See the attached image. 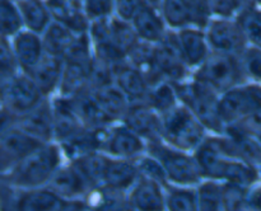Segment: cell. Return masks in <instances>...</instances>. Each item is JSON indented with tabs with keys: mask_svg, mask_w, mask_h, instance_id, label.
I'll list each match as a JSON object with an SVG mask.
<instances>
[{
	"mask_svg": "<svg viewBox=\"0 0 261 211\" xmlns=\"http://www.w3.org/2000/svg\"><path fill=\"white\" fill-rule=\"evenodd\" d=\"M139 177L140 173L135 162L112 158L105 174L103 185L120 191H126L135 185Z\"/></svg>",
	"mask_w": 261,
	"mask_h": 211,
	"instance_id": "26",
	"label": "cell"
},
{
	"mask_svg": "<svg viewBox=\"0 0 261 211\" xmlns=\"http://www.w3.org/2000/svg\"><path fill=\"white\" fill-rule=\"evenodd\" d=\"M137 32L140 40L149 43H158L165 38L166 33V22L160 12V8L154 5L147 4L137 13L133 20L130 22Z\"/></svg>",
	"mask_w": 261,
	"mask_h": 211,
	"instance_id": "22",
	"label": "cell"
},
{
	"mask_svg": "<svg viewBox=\"0 0 261 211\" xmlns=\"http://www.w3.org/2000/svg\"><path fill=\"white\" fill-rule=\"evenodd\" d=\"M233 126L240 129L241 131L246 132V134L252 135V136H261V108L256 109V111L251 112L250 114L245 116L240 121L234 122Z\"/></svg>",
	"mask_w": 261,
	"mask_h": 211,
	"instance_id": "44",
	"label": "cell"
},
{
	"mask_svg": "<svg viewBox=\"0 0 261 211\" xmlns=\"http://www.w3.org/2000/svg\"><path fill=\"white\" fill-rule=\"evenodd\" d=\"M54 137L64 142L86 127L78 116L71 97L60 96L53 103Z\"/></svg>",
	"mask_w": 261,
	"mask_h": 211,
	"instance_id": "17",
	"label": "cell"
},
{
	"mask_svg": "<svg viewBox=\"0 0 261 211\" xmlns=\"http://www.w3.org/2000/svg\"><path fill=\"white\" fill-rule=\"evenodd\" d=\"M82 5L88 19L96 20L114 14L115 0H82Z\"/></svg>",
	"mask_w": 261,
	"mask_h": 211,
	"instance_id": "40",
	"label": "cell"
},
{
	"mask_svg": "<svg viewBox=\"0 0 261 211\" xmlns=\"http://www.w3.org/2000/svg\"><path fill=\"white\" fill-rule=\"evenodd\" d=\"M208 5L212 17L232 18L239 12L234 0H208Z\"/></svg>",
	"mask_w": 261,
	"mask_h": 211,
	"instance_id": "45",
	"label": "cell"
},
{
	"mask_svg": "<svg viewBox=\"0 0 261 211\" xmlns=\"http://www.w3.org/2000/svg\"><path fill=\"white\" fill-rule=\"evenodd\" d=\"M188 68L181 53L176 33H166L165 38L155 43L153 71L149 79L150 86L163 80L171 83L182 81Z\"/></svg>",
	"mask_w": 261,
	"mask_h": 211,
	"instance_id": "8",
	"label": "cell"
},
{
	"mask_svg": "<svg viewBox=\"0 0 261 211\" xmlns=\"http://www.w3.org/2000/svg\"><path fill=\"white\" fill-rule=\"evenodd\" d=\"M205 127L185 106L176 104L162 114V140L176 149L196 150L205 140Z\"/></svg>",
	"mask_w": 261,
	"mask_h": 211,
	"instance_id": "4",
	"label": "cell"
},
{
	"mask_svg": "<svg viewBox=\"0 0 261 211\" xmlns=\"http://www.w3.org/2000/svg\"><path fill=\"white\" fill-rule=\"evenodd\" d=\"M79 2H82V0H79Z\"/></svg>",
	"mask_w": 261,
	"mask_h": 211,
	"instance_id": "54",
	"label": "cell"
},
{
	"mask_svg": "<svg viewBox=\"0 0 261 211\" xmlns=\"http://www.w3.org/2000/svg\"><path fill=\"white\" fill-rule=\"evenodd\" d=\"M13 51L17 58L18 68L28 74L45 53L42 38L32 31H20L13 37Z\"/></svg>",
	"mask_w": 261,
	"mask_h": 211,
	"instance_id": "18",
	"label": "cell"
},
{
	"mask_svg": "<svg viewBox=\"0 0 261 211\" xmlns=\"http://www.w3.org/2000/svg\"><path fill=\"white\" fill-rule=\"evenodd\" d=\"M246 206L261 210V187L251 191V192H247Z\"/></svg>",
	"mask_w": 261,
	"mask_h": 211,
	"instance_id": "48",
	"label": "cell"
},
{
	"mask_svg": "<svg viewBox=\"0 0 261 211\" xmlns=\"http://www.w3.org/2000/svg\"><path fill=\"white\" fill-rule=\"evenodd\" d=\"M12 207L23 211H58L79 210L87 206L86 202H81L79 200H65L48 187H37L19 193L13 200Z\"/></svg>",
	"mask_w": 261,
	"mask_h": 211,
	"instance_id": "11",
	"label": "cell"
},
{
	"mask_svg": "<svg viewBox=\"0 0 261 211\" xmlns=\"http://www.w3.org/2000/svg\"><path fill=\"white\" fill-rule=\"evenodd\" d=\"M259 139H260V142H261V136H260V137H259Z\"/></svg>",
	"mask_w": 261,
	"mask_h": 211,
	"instance_id": "53",
	"label": "cell"
},
{
	"mask_svg": "<svg viewBox=\"0 0 261 211\" xmlns=\"http://www.w3.org/2000/svg\"><path fill=\"white\" fill-rule=\"evenodd\" d=\"M61 165V150L56 145L45 142L20 160L3 177L12 187L37 188L46 186Z\"/></svg>",
	"mask_w": 261,
	"mask_h": 211,
	"instance_id": "2",
	"label": "cell"
},
{
	"mask_svg": "<svg viewBox=\"0 0 261 211\" xmlns=\"http://www.w3.org/2000/svg\"><path fill=\"white\" fill-rule=\"evenodd\" d=\"M63 70L64 57L45 51L41 60L36 64L35 68L28 73V75L32 78L40 91L45 96H48L60 85Z\"/></svg>",
	"mask_w": 261,
	"mask_h": 211,
	"instance_id": "23",
	"label": "cell"
},
{
	"mask_svg": "<svg viewBox=\"0 0 261 211\" xmlns=\"http://www.w3.org/2000/svg\"><path fill=\"white\" fill-rule=\"evenodd\" d=\"M93 57L89 60L64 58V70L61 76V96L74 97L81 92L89 89V71Z\"/></svg>",
	"mask_w": 261,
	"mask_h": 211,
	"instance_id": "24",
	"label": "cell"
},
{
	"mask_svg": "<svg viewBox=\"0 0 261 211\" xmlns=\"http://www.w3.org/2000/svg\"><path fill=\"white\" fill-rule=\"evenodd\" d=\"M177 98L185 104L204 127L216 134H224L226 125L219 113V97L216 91L194 79L190 83H173Z\"/></svg>",
	"mask_w": 261,
	"mask_h": 211,
	"instance_id": "3",
	"label": "cell"
},
{
	"mask_svg": "<svg viewBox=\"0 0 261 211\" xmlns=\"http://www.w3.org/2000/svg\"><path fill=\"white\" fill-rule=\"evenodd\" d=\"M234 19L241 27L247 42L261 47V12L255 7L245 8L236 13Z\"/></svg>",
	"mask_w": 261,
	"mask_h": 211,
	"instance_id": "34",
	"label": "cell"
},
{
	"mask_svg": "<svg viewBox=\"0 0 261 211\" xmlns=\"http://www.w3.org/2000/svg\"><path fill=\"white\" fill-rule=\"evenodd\" d=\"M166 206L172 211H194L198 210V196L189 188H170L166 195Z\"/></svg>",
	"mask_w": 261,
	"mask_h": 211,
	"instance_id": "37",
	"label": "cell"
},
{
	"mask_svg": "<svg viewBox=\"0 0 261 211\" xmlns=\"http://www.w3.org/2000/svg\"><path fill=\"white\" fill-rule=\"evenodd\" d=\"M196 196L200 210H223V185H219L214 180L201 183L196 191Z\"/></svg>",
	"mask_w": 261,
	"mask_h": 211,
	"instance_id": "36",
	"label": "cell"
},
{
	"mask_svg": "<svg viewBox=\"0 0 261 211\" xmlns=\"http://www.w3.org/2000/svg\"><path fill=\"white\" fill-rule=\"evenodd\" d=\"M241 63L244 66L245 74L261 80V47L246 48L241 55Z\"/></svg>",
	"mask_w": 261,
	"mask_h": 211,
	"instance_id": "41",
	"label": "cell"
},
{
	"mask_svg": "<svg viewBox=\"0 0 261 211\" xmlns=\"http://www.w3.org/2000/svg\"><path fill=\"white\" fill-rule=\"evenodd\" d=\"M135 164L139 169L140 175L155 180L163 187H170V180H168L167 174H166L162 164L157 158H154L153 155H149V157L140 155V157L135 158Z\"/></svg>",
	"mask_w": 261,
	"mask_h": 211,
	"instance_id": "38",
	"label": "cell"
},
{
	"mask_svg": "<svg viewBox=\"0 0 261 211\" xmlns=\"http://www.w3.org/2000/svg\"><path fill=\"white\" fill-rule=\"evenodd\" d=\"M205 35L213 51L241 56L246 50L247 40L236 19L214 18L208 22Z\"/></svg>",
	"mask_w": 261,
	"mask_h": 211,
	"instance_id": "10",
	"label": "cell"
},
{
	"mask_svg": "<svg viewBox=\"0 0 261 211\" xmlns=\"http://www.w3.org/2000/svg\"><path fill=\"white\" fill-rule=\"evenodd\" d=\"M145 4V0H115L114 13L120 19L132 22L133 18Z\"/></svg>",
	"mask_w": 261,
	"mask_h": 211,
	"instance_id": "43",
	"label": "cell"
},
{
	"mask_svg": "<svg viewBox=\"0 0 261 211\" xmlns=\"http://www.w3.org/2000/svg\"><path fill=\"white\" fill-rule=\"evenodd\" d=\"M86 206L96 210H124L130 207L129 198L124 197V191L105 185L88 191L86 195Z\"/></svg>",
	"mask_w": 261,
	"mask_h": 211,
	"instance_id": "29",
	"label": "cell"
},
{
	"mask_svg": "<svg viewBox=\"0 0 261 211\" xmlns=\"http://www.w3.org/2000/svg\"><path fill=\"white\" fill-rule=\"evenodd\" d=\"M53 20L70 28L75 33L88 32L91 20L79 0H46Z\"/></svg>",
	"mask_w": 261,
	"mask_h": 211,
	"instance_id": "21",
	"label": "cell"
},
{
	"mask_svg": "<svg viewBox=\"0 0 261 211\" xmlns=\"http://www.w3.org/2000/svg\"><path fill=\"white\" fill-rule=\"evenodd\" d=\"M148 150L150 155L160 160L170 182L178 186H193L203 178L195 155L191 157L162 140L149 142Z\"/></svg>",
	"mask_w": 261,
	"mask_h": 211,
	"instance_id": "6",
	"label": "cell"
},
{
	"mask_svg": "<svg viewBox=\"0 0 261 211\" xmlns=\"http://www.w3.org/2000/svg\"><path fill=\"white\" fill-rule=\"evenodd\" d=\"M163 186L150 178L140 175L132 187L129 196L130 207L143 211H157L166 207V195Z\"/></svg>",
	"mask_w": 261,
	"mask_h": 211,
	"instance_id": "20",
	"label": "cell"
},
{
	"mask_svg": "<svg viewBox=\"0 0 261 211\" xmlns=\"http://www.w3.org/2000/svg\"><path fill=\"white\" fill-rule=\"evenodd\" d=\"M17 7L19 9L23 24L25 28L36 33H43L53 22V15L46 2L42 0H18Z\"/></svg>",
	"mask_w": 261,
	"mask_h": 211,
	"instance_id": "28",
	"label": "cell"
},
{
	"mask_svg": "<svg viewBox=\"0 0 261 211\" xmlns=\"http://www.w3.org/2000/svg\"><path fill=\"white\" fill-rule=\"evenodd\" d=\"M12 2H18V0H12Z\"/></svg>",
	"mask_w": 261,
	"mask_h": 211,
	"instance_id": "52",
	"label": "cell"
},
{
	"mask_svg": "<svg viewBox=\"0 0 261 211\" xmlns=\"http://www.w3.org/2000/svg\"><path fill=\"white\" fill-rule=\"evenodd\" d=\"M122 121L135 134L149 142L162 140V114L145 101L130 103Z\"/></svg>",
	"mask_w": 261,
	"mask_h": 211,
	"instance_id": "12",
	"label": "cell"
},
{
	"mask_svg": "<svg viewBox=\"0 0 261 211\" xmlns=\"http://www.w3.org/2000/svg\"><path fill=\"white\" fill-rule=\"evenodd\" d=\"M244 74L241 56L212 50L204 63L198 66L194 79L222 94L240 85Z\"/></svg>",
	"mask_w": 261,
	"mask_h": 211,
	"instance_id": "5",
	"label": "cell"
},
{
	"mask_svg": "<svg viewBox=\"0 0 261 211\" xmlns=\"http://www.w3.org/2000/svg\"><path fill=\"white\" fill-rule=\"evenodd\" d=\"M46 98L28 74H14L0 81V107L19 117Z\"/></svg>",
	"mask_w": 261,
	"mask_h": 211,
	"instance_id": "7",
	"label": "cell"
},
{
	"mask_svg": "<svg viewBox=\"0 0 261 211\" xmlns=\"http://www.w3.org/2000/svg\"><path fill=\"white\" fill-rule=\"evenodd\" d=\"M160 12L166 24L172 29L198 27L195 15L185 0H162Z\"/></svg>",
	"mask_w": 261,
	"mask_h": 211,
	"instance_id": "32",
	"label": "cell"
},
{
	"mask_svg": "<svg viewBox=\"0 0 261 211\" xmlns=\"http://www.w3.org/2000/svg\"><path fill=\"white\" fill-rule=\"evenodd\" d=\"M15 125L35 139L42 142H50L54 137L53 104L45 98L35 108L17 117Z\"/></svg>",
	"mask_w": 261,
	"mask_h": 211,
	"instance_id": "14",
	"label": "cell"
},
{
	"mask_svg": "<svg viewBox=\"0 0 261 211\" xmlns=\"http://www.w3.org/2000/svg\"><path fill=\"white\" fill-rule=\"evenodd\" d=\"M177 93H176L173 83L163 80L150 86L149 94L145 102L152 106L158 113L165 114L177 104Z\"/></svg>",
	"mask_w": 261,
	"mask_h": 211,
	"instance_id": "33",
	"label": "cell"
},
{
	"mask_svg": "<svg viewBox=\"0 0 261 211\" xmlns=\"http://www.w3.org/2000/svg\"><path fill=\"white\" fill-rule=\"evenodd\" d=\"M181 53L189 68H198L204 63L209 52V42L200 27H188L176 33Z\"/></svg>",
	"mask_w": 261,
	"mask_h": 211,
	"instance_id": "19",
	"label": "cell"
},
{
	"mask_svg": "<svg viewBox=\"0 0 261 211\" xmlns=\"http://www.w3.org/2000/svg\"><path fill=\"white\" fill-rule=\"evenodd\" d=\"M0 69L7 78L17 74L18 64L13 46L9 45L7 38L0 37Z\"/></svg>",
	"mask_w": 261,
	"mask_h": 211,
	"instance_id": "42",
	"label": "cell"
},
{
	"mask_svg": "<svg viewBox=\"0 0 261 211\" xmlns=\"http://www.w3.org/2000/svg\"><path fill=\"white\" fill-rule=\"evenodd\" d=\"M195 158L205 178L250 187L257 179L254 165L234 159L217 145L214 137H205L195 150Z\"/></svg>",
	"mask_w": 261,
	"mask_h": 211,
	"instance_id": "1",
	"label": "cell"
},
{
	"mask_svg": "<svg viewBox=\"0 0 261 211\" xmlns=\"http://www.w3.org/2000/svg\"><path fill=\"white\" fill-rule=\"evenodd\" d=\"M71 99H73L76 113L81 117L84 126L94 129V127L109 126L112 122V119L105 113L97 99L94 98L91 89L81 92L76 96L71 97Z\"/></svg>",
	"mask_w": 261,
	"mask_h": 211,
	"instance_id": "25",
	"label": "cell"
},
{
	"mask_svg": "<svg viewBox=\"0 0 261 211\" xmlns=\"http://www.w3.org/2000/svg\"><path fill=\"white\" fill-rule=\"evenodd\" d=\"M17 124V116L0 107V137Z\"/></svg>",
	"mask_w": 261,
	"mask_h": 211,
	"instance_id": "47",
	"label": "cell"
},
{
	"mask_svg": "<svg viewBox=\"0 0 261 211\" xmlns=\"http://www.w3.org/2000/svg\"><path fill=\"white\" fill-rule=\"evenodd\" d=\"M185 3L190 7V9L193 10L194 15H195L196 18L198 27L205 28L212 18L208 0H185Z\"/></svg>",
	"mask_w": 261,
	"mask_h": 211,
	"instance_id": "46",
	"label": "cell"
},
{
	"mask_svg": "<svg viewBox=\"0 0 261 211\" xmlns=\"http://www.w3.org/2000/svg\"><path fill=\"white\" fill-rule=\"evenodd\" d=\"M145 2H147V3H149V4H152V5H154V7L160 8V5H161V2H162V0H145Z\"/></svg>",
	"mask_w": 261,
	"mask_h": 211,
	"instance_id": "49",
	"label": "cell"
},
{
	"mask_svg": "<svg viewBox=\"0 0 261 211\" xmlns=\"http://www.w3.org/2000/svg\"><path fill=\"white\" fill-rule=\"evenodd\" d=\"M46 187L65 200H78L88 193L92 186L84 178L81 170L71 163V165L59 167L54 173Z\"/></svg>",
	"mask_w": 261,
	"mask_h": 211,
	"instance_id": "13",
	"label": "cell"
},
{
	"mask_svg": "<svg viewBox=\"0 0 261 211\" xmlns=\"http://www.w3.org/2000/svg\"><path fill=\"white\" fill-rule=\"evenodd\" d=\"M78 35L79 33L73 32L66 25L61 24L56 20H53L43 32V47H45L46 52L64 57L74 43V41L76 40Z\"/></svg>",
	"mask_w": 261,
	"mask_h": 211,
	"instance_id": "31",
	"label": "cell"
},
{
	"mask_svg": "<svg viewBox=\"0 0 261 211\" xmlns=\"http://www.w3.org/2000/svg\"><path fill=\"white\" fill-rule=\"evenodd\" d=\"M115 84L127 97L130 103L147 101L150 84L142 70L124 61L115 66Z\"/></svg>",
	"mask_w": 261,
	"mask_h": 211,
	"instance_id": "15",
	"label": "cell"
},
{
	"mask_svg": "<svg viewBox=\"0 0 261 211\" xmlns=\"http://www.w3.org/2000/svg\"><path fill=\"white\" fill-rule=\"evenodd\" d=\"M255 2H256V4H259V5H261V0H255Z\"/></svg>",
	"mask_w": 261,
	"mask_h": 211,
	"instance_id": "51",
	"label": "cell"
},
{
	"mask_svg": "<svg viewBox=\"0 0 261 211\" xmlns=\"http://www.w3.org/2000/svg\"><path fill=\"white\" fill-rule=\"evenodd\" d=\"M143 140V137L135 134L126 125L111 127L103 150L121 159H135L140 157L145 149Z\"/></svg>",
	"mask_w": 261,
	"mask_h": 211,
	"instance_id": "16",
	"label": "cell"
},
{
	"mask_svg": "<svg viewBox=\"0 0 261 211\" xmlns=\"http://www.w3.org/2000/svg\"><path fill=\"white\" fill-rule=\"evenodd\" d=\"M91 91L101 108L112 121L124 119L125 114L129 109L130 101L116 84L102 86L98 89H91Z\"/></svg>",
	"mask_w": 261,
	"mask_h": 211,
	"instance_id": "27",
	"label": "cell"
},
{
	"mask_svg": "<svg viewBox=\"0 0 261 211\" xmlns=\"http://www.w3.org/2000/svg\"><path fill=\"white\" fill-rule=\"evenodd\" d=\"M261 108V86L236 85L219 97V113L226 125L234 124Z\"/></svg>",
	"mask_w": 261,
	"mask_h": 211,
	"instance_id": "9",
	"label": "cell"
},
{
	"mask_svg": "<svg viewBox=\"0 0 261 211\" xmlns=\"http://www.w3.org/2000/svg\"><path fill=\"white\" fill-rule=\"evenodd\" d=\"M247 188L234 183H223V210H241L246 206Z\"/></svg>",
	"mask_w": 261,
	"mask_h": 211,
	"instance_id": "39",
	"label": "cell"
},
{
	"mask_svg": "<svg viewBox=\"0 0 261 211\" xmlns=\"http://www.w3.org/2000/svg\"><path fill=\"white\" fill-rule=\"evenodd\" d=\"M5 78H7V76L4 75V73H3V70H2V69H0V81H2V80H4Z\"/></svg>",
	"mask_w": 261,
	"mask_h": 211,
	"instance_id": "50",
	"label": "cell"
},
{
	"mask_svg": "<svg viewBox=\"0 0 261 211\" xmlns=\"http://www.w3.org/2000/svg\"><path fill=\"white\" fill-rule=\"evenodd\" d=\"M23 20L17 3L12 0H0V37H14L22 31Z\"/></svg>",
	"mask_w": 261,
	"mask_h": 211,
	"instance_id": "35",
	"label": "cell"
},
{
	"mask_svg": "<svg viewBox=\"0 0 261 211\" xmlns=\"http://www.w3.org/2000/svg\"><path fill=\"white\" fill-rule=\"evenodd\" d=\"M112 158L102 154L99 150L87 153L73 160L74 165L81 170L92 188L103 185L105 174Z\"/></svg>",
	"mask_w": 261,
	"mask_h": 211,
	"instance_id": "30",
	"label": "cell"
}]
</instances>
